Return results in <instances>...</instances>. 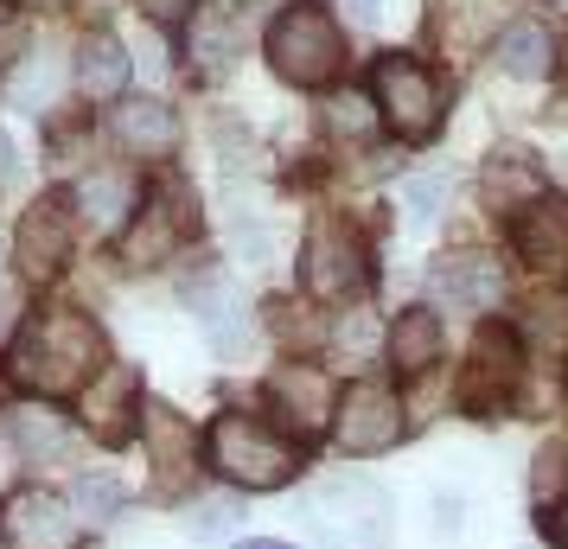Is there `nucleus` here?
Masks as SVG:
<instances>
[{
    "label": "nucleus",
    "mask_w": 568,
    "mask_h": 549,
    "mask_svg": "<svg viewBox=\"0 0 568 549\" xmlns=\"http://www.w3.org/2000/svg\"><path fill=\"white\" fill-rule=\"evenodd\" d=\"M103 370V333L97 319L78 314V307H45L20 326V345H13V377L39 396H64L90 384Z\"/></svg>",
    "instance_id": "1"
},
{
    "label": "nucleus",
    "mask_w": 568,
    "mask_h": 549,
    "mask_svg": "<svg viewBox=\"0 0 568 549\" xmlns=\"http://www.w3.org/2000/svg\"><path fill=\"white\" fill-rule=\"evenodd\" d=\"M262 52H268V71L294 90H320V83L338 78V64H345V39H338L333 13L320 7V0H294L287 13H275V27L262 39Z\"/></svg>",
    "instance_id": "2"
},
{
    "label": "nucleus",
    "mask_w": 568,
    "mask_h": 549,
    "mask_svg": "<svg viewBox=\"0 0 568 549\" xmlns=\"http://www.w3.org/2000/svg\"><path fill=\"white\" fill-rule=\"evenodd\" d=\"M205 447H211L217 479H231L243 492H275V486H287L301 472V447L256 416H217Z\"/></svg>",
    "instance_id": "3"
},
{
    "label": "nucleus",
    "mask_w": 568,
    "mask_h": 549,
    "mask_svg": "<svg viewBox=\"0 0 568 549\" xmlns=\"http://www.w3.org/2000/svg\"><path fill=\"white\" fill-rule=\"evenodd\" d=\"M320 549H389V492L371 479H326L307 498Z\"/></svg>",
    "instance_id": "4"
},
{
    "label": "nucleus",
    "mask_w": 568,
    "mask_h": 549,
    "mask_svg": "<svg viewBox=\"0 0 568 549\" xmlns=\"http://www.w3.org/2000/svg\"><path fill=\"white\" fill-rule=\"evenodd\" d=\"M371 103H377V115H384L403 141H428V134H440V122H447V90H440V78L428 64L403 58V52L377 58V71H371Z\"/></svg>",
    "instance_id": "5"
},
{
    "label": "nucleus",
    "mask_w": 568,
    "mask_h": 549,
    "mask_svg": "<svg viewBox=\"0 0 568 549\" xmlns=\"http://www.w3.org/2000/svg\"><path fill=\"white\" fill-rule=\"evenodd\" d=\"M371 282V256H364V236L345 217H320L301 243V288L313 301H352Z\"/></svg>",
    "instance_id": "6"
},
{
    "label": "nucleus",
    "mask_w": 568,
    "mask_h": 549,
    "mask_svg": "<svg viewBox=\"0 0 568 549\" xmlns=\"http://www.w3.org/2000/svg\"><path fill=\"white\" fill-rule=\"evenodd\" d=\"M71 243H78V205L71 192H39L27 211H20V231H13V262L27 282H52L71 262Z\"/></svg>",
    "instance_id": "7"
},
{
    "label": "nucleus",
    "mask_w": 568,
    "mask_h": 549,
    "mask_svg": "<svg viewBox=\"0 0 568 549\" xmlns=\"http://www.w3.org/2000/svg\"><path fill=\"white\" fill-rule=\"evenodd\" d=\"M517 384H524V345H517L511 326L486 319L479 339H473V365H466L460 403L473 409V416H498V409L517 396Z\"/></svg>",
    "instance_id": "8"
},
{
    "label": "nucleus",
    "mask_w": 568,
    "mask_h": 549,
    "mask_svg": "<svg viewBox=\"0 0 568 549\" xmlns=\"http://www.w3.org/2000/svg\"><path fill=\"white\" fill-rule=\"evenodd\" d=\"M333 435L345 454H384V447H396L403 441V403H396V390L371 384V377L352 384L333 409Z\"/></svg>",
    "instance_id": "9"
},
{
    "label": "nucleus",
    "mask_w": 568,
    "mask_h": 549,
    "mask_svg": "<svg viewBox=\"0 0 568 549\" xmlns=\"http://www.w3.org/2000/svg\"><path fill=\"white\" fill-rule=\"evenodd\" d=\"M0 537L13 549H71L78 518H71V505L52 498L45 486H20V492L0 505Z\"/></svg>",
    "instance_id": "10"
},
{
    "label": "nucleus",
    "mask_w": 568,
    "mask_h": 549,
    "mask_svg": "<svg viewBox=\"0 0 568 549\" xmlns=\"http://www.w3.org/2000/svg\"><path fill=\"white\" fill-rule=\"evenodd\" d=\"M428 294H435L440 307H454V314H491V307L505 301V275H498V262L479 256V250H454V256H435Z\"/></svg>",
    "instance_id": "11"
},
{
    "label": "nucleus",
    "mask_w": 568,
    "mask_h": 549,
    "mask_svg": "<svg viewBox=\"0 0 568 549\" xmlns=\"http://www.w3.org/2000/svg\"><path fill=\"white\" fill-rule=\"evenodd\" d=\"M268 409H275L294 435H320L338 409V384L320 365H282L268 377Z\"/></svg>",
    "instance_id": "12"
},
{
    "label": "nucleus",
    "mask_w": 568,
    "mask_h": 549,
    "mask_svg": "<svg viewBox=\"0 0 568 549\" xmlns=\"http://www.w3.org/2000/svg\"><path fill=\"white\" fill-rule=\"evenodd\" d=\"M141 409H148V403H141V377H134V365H103V377H90V390H83V428H90L103 447L129 441Z\"/></svg>",
    "instance_id": "13"
},
{
    "label": "nucleus",
    "mask_w": 568,
    "mask_h": 549,
    "mask_svg": "<svg viewBox=\"0 0 568 549\" xmlns=\"http://www.w3.org/2000/svg\"><path fill=\"white\" fill-rule=\"evenodd\" d=\"M109 134L141 160H160L180 148V115L160 103V96H129V103L109 109Z\"/></svg>",
    "instance_id": "14"
},
{
    "label": "nucleus",
    "mask_w": 568,
    "mask_h": 549,
    "mask_svg": "<svg viewBox=\"0 0 568 549\" xmlns=\"http://www.w3.org/2000/svg\"><path fill=\"white\" fill-rule=\"evenodd\" d=\"M141 416H148V447H154V467H160V492H180L185 479L199 472V435H192V421L173 416L166 403L141 409Z\"/></svg>",
    "instance_id": "15"
},
{
    "label": "nucleus",
    "mask_w": 568,
    "mask_h": 549,
    "mask_svg": "<svg viewBox=\"0 0 568 549\" xmlns=\"http://www.w3.org/2000/svg\"><path fill=\"white\" fill-rule=\"evenodd\" d=\"M7 435L13 447L39 460V467H52V460H71L78 454V435H71V416H58L45 403H20V409H7Z\"/></svg>",
    "instance_id": "16"
},
{
    "label": "nucleus",
    "mask_w": 568,
    "mask_h": 549,
    "mask_svg": "<svg viewBox=\"0 0 568 549\" xmlns=\"http://www.w3.org/2000/svg\"><path fill=\"white\" fill-rule=\"evenodd\" d=\"M542 192V166L537 154H524V148H498V154L479 166V199L491 211H530V199Z\"/></svg>",
    "instance_id": "17"
},
{
    "label": "nucleus",
    "mask_w": 568,
    "mask_h": 549,
    "mask_svg": "<svg viewBox=\"0 0 568 549\" xmlns=\"http://www.w3.org/2000/svg\"><path fill=\"white\" fill-rule=\"evenodd\" d=\"M192 231V211H185V192L180 199H154V205H141V224L134 231H122V256L134 262V268H148V262L173 256V243Z\"/></svg>",
    "instance_id": "18"
},
{
    "label": "nucleus",
    "mask_w": 568,
    "mask_h": 549,
    "mask_svg": "<svg viewBox=\"0 0 568 549\" xmlns=\"http://www.w3.org/2000/svg\"><path fill=\"white\" fill-rule=\"evenodd\" d=\"M71 205H78L103 236H122V231H129V217L141 211V185H134L129 173H115V166H109V173H90V180L71 192Z\"/></svg>",
    "instance_id": "19"
},
{
    "label": "nucleus",
    "mask_w": 568,
    "mask_h": 549,
    "mask_svg": "<svg viewBox=\"0 0 568 549\" xmlns=\"http://www.w3.org/2000/svg\"><path fill=\"white\" fill-rule=\"evenodd\" d=\"M192 307L205 319V339L217 345L224 358H236V352L250 345V307H243V294H236L224 275H211L205 288H192Z\"/></svg>",
    "instance_id": "20"
},
{
    "label": "nucleus",
    "mask_w": 568,
    "mask_h": 549,
    "mask_svg": "<svg viewBox=\"0 0 568 549\" xmlns=\"http://www.w3.org/2000/svg\"><path fill=\"white\" fill-rule=\"evenodd\" d=\"M517 250L537 275H556L568 268V211L562 205H530L517 217Z\"/></svg>",
    "instance_id": "21"
},
{
    "label": "nucleus",
    "mask_w": 568,
    "mask_h": 549,
    "mask_svg": "<svg viewBox=\"0 0 568 549\" xmlns=\"http://www.w3.org/2000/svg\"><path fill=\"white\" fill-rule=\"evenodd\" d=\"M122 83H129V45L115 32H90L78 45V90L103 103V96H122Z\"/></svg>",
    "instance_id": "22"
},
{
    "label": "nucleus",
    "mask_w": 568,
    "mask_h": 549,
    "mask_svg": "<svg viewBox=\"0 0 568 549\" xmlns=\"http://www.w3.org/2000/svg\"><path fill=\"white\" fill-rule=\"evenodd\" d=\"M498 71L517 78V83H542L549 71H556V39H549L537 20L505 27V39H498Z\"/></svg>",
    "instance_id": "23"
},
{
    "label": "nucleus",
    "mask_w": 568,
    "mask_h": 549,
    "mask_svg": "<svg viewBox=\"0 0 568 549\" xmlns=\"http://www.w3.org/2000/svg\"><path fill=\"white\" fill-rule=\"evenodd\" d=\"M435 358H440V319L428 307L396 314V326H389V365L403 370V377H422Z\"/></svg>",
    "instance_id": "24"
},
{
    "label": "nucleus",
    "mask_w": 568,
    "mask_h": 549,
    "mask_svg": "<svg viewBox=\"0 0 568 549\" xmlns=\"http://www.w3.org/2000/svg\"><path fill=\"white\" fill-rule=\"evenodd\" d=\"M64 505H71V518L78 523H109L115 511H122V486H115L109 472H83Z\"/></svg>",
    "instance_id": "25"
},
{
    "label": "nucleus",
    "mask_w": 568,
    "mask_h": 549,
    "mask_svg": "<svg viewBox=\"0 0 568 549\" xmlns=\"http://www.w3.org/2000/svg\"><path fill=\"white\" fill-rule=\"evenodd\" d=\"M326 129L345 134V141H358V134L377 129V103H371V96H358V90H345V96H333V103H326Z\"/></svg>",
    "instance_id": "26"
},
{
    "label": "nucleus",
    "mask_w": 568,
    "mask_h": 549,
    "mask_svg": "<svg viewBox=\"0 0 568 549\" xmlns=\"http://www.w3.org/2000/svg\"><path fill=\"white\" fill-rule=\"evenodd\" d=\"M447 173H415L409 185H403V199H409L415 217H440V205H447Z\"/></svg>",
    "instance_id": "27"
},
{
    "label": "nucleus",
    "mask_w": 568,
    "mask_h": 549,
    "mask_svg": "<svg viewBox=\"0 0 568 549\" xmlns=\"http://www.w3.org/2000/svg\"><path fill=\"white\" fill-rule=\"evenodd\" d=\"M236 518V505H205V511H199V523H192V530H199V537H217V530H224V523Z\"/></svg>",
    "instance_id": "28"
},
{
    "label": "nucleus",
    "mask_w": 568,
    "mask_h": 549,
    "mask_svg": "<svg viewBox=\"0 0 568 549\" xmlns=\"http://www.w3.org/2000/svg\"><path fill=\"white\" fill-rule=\"evenodd\" d=\"M141 7H148V20L173 27V20H185V7H192V0H141Z\"/></svg>",
    "instance_id": "29"
},
{
    "label": "nucleus",
    "mask_w": 568,
    "mask_h": 549,
    "mask_svg": "<svg viewBox=\"0 0 568 549\" xmlns=\"http://www.w3.org/2000/svg\"><path fill=\"white\" fill-rule=\"evenodd\" d=\"M13 180V141H7V134H0V185Z\"/></svg>",
    "instance_id": "30"
},
{
    "label": "nucleus",
    "mask_w": 568,
    "mask_h": 549,
    "mask_svg": "<svg viewBox=\"0 0 568 549\" xmlns=\"http://www.w3.org/2000/svg\"><path fill=\"white\" fill-rule=\"evenodd\" d=\"M352 13H358V20H377V13H384V0H352Z\"/></svg>",
    "instance_id": "31"
},
{
    "label": "nucleus",
    "mask_w": 568,
    "mask_h": 549,
    "mask_svg": "<svg viewBox=\"0 0 568 549\" xmlns=\"http://www.w3.org/2000/svg\"><path fill=\"white\" fill-rule=\"evenodd\" d=\"M13 314H20V307H13V294H0V333L13 326Z\"/></svg>",
    "instance_id": "32"
},
{
    "label": "nucleus",
    "mask_w": 568,
    "mask_h": 549,
    "mask_svg": "<svg viewBox=\"0 0 568 549\" xmlns=\"http://www.w3.org/2000/svg\"><path fill=\"white\" fill-rule=\"evenodd\" d=\"M236 549H287V543H268V537H256V543H236Z\"/></svg>",
    "instance_id": "33"
},
{
    "label": "nucleus",
    "mask_w": 568,
    "mask_h": 549,
    "mask_svg": "<svg viewBox=\"0 0 568 549\" xmlns=\"http://www.w3.org/2000/svg\"><path fill=\"white\" fill-rule=\"evenodd\" d=\"M556 537H562V543H568V505H562V518H556Z\"/></svg>",
    "instance_id": "34"
},
{
    "label": "nucleus",
    "mask_w": 568,
    "mask_h": 549,
    "mask_svg": "<svg viewBox=\"0 0 568 549\" xmlns=\"http://www.w3.org/2000/svg\"><path fill=\"white\" fill-rule=\"evenodd\" d=\"M0 396H7V377H0Z\"/></svg>",
    "instance_id": "35"
},
{
    "label": "nucleus",
    "mask_w": 568,
    "mask_h": 549,
    "mask_svg": "<svg viewBox=\"0 0 568 549\" xmlns=\"http://www.w3.org/2000/svg\"><path fill=\"white\" fill-rule=\"evenodd\" d=\"M0 549H7V537H0Z\"/></svg>",
    "instance_id": "36"
},
{
    "label": "nucleus",
    "mask_w": 568,
    "mask_h": 549,
    "mask_svg": "<svg viewBox=\"0 0 568 549\" xmlns=\"http://www.w3.org/2000/svg\"><path fill=\"white\" fill-rule=\"evenodd\" d=\"M562 7H568V0H562Z\"/></svg>",
    "instance_id": "37"
}]
</instances>
